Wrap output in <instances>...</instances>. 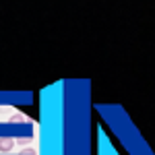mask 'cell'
Here are the masks:
<instances>
[{
    "label": "cell",
    "instance_id": "6da1fadb",
    "mask_svg": "<svg viewBox=\"0 0 155 155\" xmlns=\"http://www.w3.org/2000/svg\"><path fill=\"white\" fill-rule=\"evenodd\" d=\"M15 147V139L11 137H0V153H11Z\"/></svg>",
    "mask_w": 155,
    "mask_h": 155
}]
</instances>
